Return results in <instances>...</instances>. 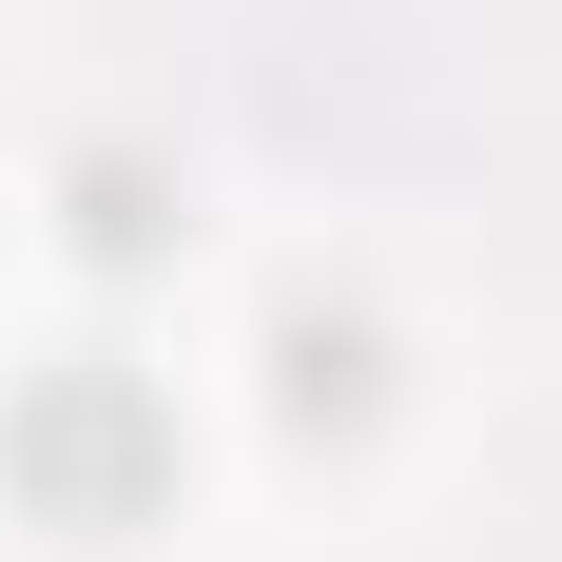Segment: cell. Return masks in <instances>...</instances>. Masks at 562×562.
<instances>
[{
	"label": "cell",
	"instance_id": "cell-2",
	"mask_svg": "<svg viewBox=\"0 0 562 562\" xmlns=\"http://www.w3.org/2000/svg\"><path fill=\"white\" fill-rule=\"evenodd\" d=\"M252 389H272L291 447H369V427H389V389H407V349H389V311H369V291L291 272L272 311H252Z\"/></svg>",
	"mask_w": 562,
	"mask_h": 562
},
{
	"label": "cell",
	"instance_id": "cell-3",
	"mask_svg": "<svg viewBox=\"0 0 562 562\" xmlns=\"http://www.w3.org/2000/svg\"><path fill=\"white\" fill-rule=\"evenodd\" d=\"M175 233H194V175H175L156 136H78V156H58V252H78V272H156Z\"/></svg>",
	"mask_w": 562,
	"mask_h": 562
},
{
	"label": "cell",
	"instance_id": "cell-1",
	"mask_svg": "<svg viewBox=\"0 0 562 562\" xmlns=\"http://www.w3.org/2000/svg\"><path fill=\"white\" fill-rule=\"evenodd\" d=\"M175 465H194V427H175V389L136 349H40V369L0 389V485H20V524H58V543H136V524L175 505Z\"/></svg>",
	"mask_w": 562,
	"mask_h": 562
}]
</instances>
